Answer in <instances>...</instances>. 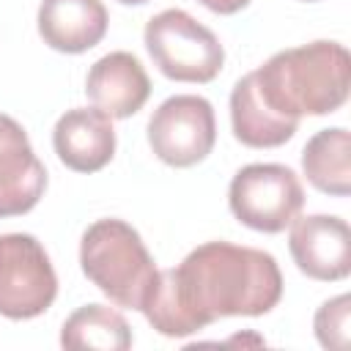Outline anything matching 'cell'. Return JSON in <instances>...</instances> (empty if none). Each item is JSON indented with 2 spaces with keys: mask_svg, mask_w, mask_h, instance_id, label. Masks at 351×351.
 Segmentation results:
<instances>
[{
  "mask_svg": "<svg viewBox=\"0 0 351 351\" xmlns=\"http://www.w3.org/2000/svg\"><path fill=\"white\" fill-rule=\"evenodd\" d=\"M282 299V274L274 255L230 241L195 247L159 282L140 310L165 337H189L219 318L266 315Z\"/></svg>",
  "mask_w": 351,
  "mask_h": 351,
  "instance_id": "obj_1",
  "label": "cell"
},
{
  "mask_svg": "<svg viewBox=\"0 0 351 351\" xmlns=\"http://www.w3.org/2000/svg\"><path fill=\"white\" fill-rule=\"evenodd\" d=\"M263 99L288 118L329 115L351 88V55L337 41H310L271 55L252 71Z\"/></svg>",
  "mask_w": 351,
  "mask_h": 351,
  "instance_id": "obj_2",
  "label": "cell"
},
{
  "mask_svg": "<svg viewBox=\"0 0 351 351\" xmlns=\"http://www.w3.org/2000/svg\"><path fill=\"white\" fill-rule=\"evenodd\" d=\"M85 277L118 307L143 310L159 282V269L140 233L123 219H96L80 241Z\"/></svg>",
  "mask_w": 351,
  "mask_h": 351,
  "instance_id": "obj_3",
  "label": "cell"
},
{
  "mask_svg": "<svg viewBox=\"0 0 351 351\" xmlns=\"http://www.w3.org/2000/svg\"><path fill=\"white\" fill-rule=\"evenodd\" d=\"M145 49L154 66L176 82H211L225 63L219 38L184 8H167L148 19Z\"/></svg>",
  "mask_w": 351,
  "mask_h": 351,
  "instance_id": "obj_4",
  "label": "cell"
},
{
  "mask_svg": "<svg viewBox=\"0 0 351 351\" xmlns=\"http://www.w3.org/2000/svg\"><path fill=\"white\" fill-rule=\"evenodd\" d=\"M233 217L258 233H282L304 206L299 176L274 162L241 167L228 189Z\"/></svg>",
  "mask_w": 351,
  "mask_h": 351,
  "instance_id": "obj_5",
  "label": "cell"
},
{
  "mask_svg": "<svg viewBox=\"0 0 351 351\" xmlns=\"http://www.w3.org/2000/svg\"><path fill=\"white\" fill-rule=\"evenodd\" d=\"M58 277L47 250L30 233L0 236V315L27 321L52 307Z\"/></svg>",
  "mask_w": 351,
  "mask_h": 351,
  "instance_id": "obj_6",
  "label": "cell"
},
{
  "mask_svg": "<svg viewBox=\"0 0 351 351\" xmlns=\"http://www.w3.org/2000/svg\"><path fill=\"white\" fill-rule=\"evenodd\" d=\"M217 143V121L208 99L178 93L165 99L148 121V145L170 167L203 162Z\"/></svg>",
  "mask_w": 351,
  "mask_h": 351,
  "instance_id": "obj_7",
  "label": "cell"
},
{
  "mask_svg": "<svg viewBox=\"0 0 351 351\" xmlns=\"http://www.w3.org/2000/svg\"><path fill=\"white\" fill-rule=\"evenodd\" d=\"M288 250L302 274L335 282L346 280L351 271V230L346 219L335 214L296 217L291 225Z\"/></svg>",
  "mask_w": 351,
  "mask_h": 351,
  "instance_id": "obj_8",
  "label": "cell"
},
{
  "mask_svg": "<svg viewBox=\"0 0 351 351\" xmlns=\"http://www.w3.org/2000/svg\"><path fill=\"white\" fill-rule=\"evenodd\" d=\"M47 189V170L38 162L27 132L0 112V219L36 208Z\"/></svg>",
  "mask_w": 351,
  "mask_h": 351,
  "instance_id": "obj_9",
  "label": "cell"
},
{
  "mask_svg": "<svg viewBox=\"0 0 351 351\" xmlns=\"http://www.w3.org/2000/svg\"><path fill=\"white\" fill-rule=\"evenodd\" d=\"M52 145L58 159L74 173H96L110 165L115 154V129L112 118L96 107L66 110L55 129Z\"/></svg>",
  "mask_w": 351,
  "mask_h": 351,
  "instance_id": "obj_10",
  "label": "cell"
},
{
  "mask_svg": "<svg viewBox=\"0 0 351 351\" xmlns=\"http://www.w3.org/2000/svg\"><path fill=\"white\" fill-rule=\"evenodd\" d=\"M85 93L96 110L110 118H132L151 96V80L132 52H110L99 58L85 80Z\"/></svg>",
  "mask_w": 351,
  "mask_h": 351,
  "instance_id": "obj_11",
  "label": "cell"
},
{
  "mask_svg": "<svg viewBox=\"0 0 351 351\" xmlns=\"http://www.w3.org/2000/svg\"><path fill=\"white\" fill-rule=\"evenodd\" d=\"M107 8L101 0H41L38 33L58 52L80 55L96 47L107 33Z\"/></svg>",
  "mask_w": 351,
  "mask_h": 351,
  "instance_id": "obj_12",
  "label": "cell"
},
{
  "mask_svg": "<svg viewBox=\"0 0 351 351\" xmlns=\"http://www.w3.org/2000/svg\"><path fill=\"white\" fill-rule=\"evenodd\" d=\"M230 126L241 145L277 148L296 134L299 121L277 112L263 99V93L255 82V74L250 71L230 90Z\"/></svg>",
  "mask_w": 351,
  "mask_h": 351,
  "instance_id": "obj_13",
  "label": "cell"
},
{
  "mask_svg": "<svg viewBox=\"0 0 351 351\" xmlns=\"http://www.w3.org/2000/svg\"><path fill=\"white\" fill-rule=\"evenodd\" d=\"M302 170L307 181L335 197L351 192V137L343 126L315 132L302 151Z\"/></svg>",
  "mask_w": 351,
  "mask_h": 351,
  "instance_id": "obj_14",
  "label": "cell"
},
{
  "mask_svg": "<svg viewBox=\"0 0 351 351\" xmlns=\"http://www.w3.org/2000/svg\"><path fill=\"white\" fill-rule=\"evenodd\" d=\"M63 348H101V351H126L132 348V329L126 318L107 304H82L77 307L63 329Z\"/></svg>",
  "mask_w": 351,
  "mask_h": 351,
  "instance_id": "obj_15",
  "label": "cell"
},
{
  "mask_svg": "<svg viewBox=\"0 0 351 351\" xmlns=\"http://www.w3.org/2000/svg\"><path fill=\"white\" fill-rule=\"evenodd\" d=\"M348 318H351V299L340 293L324 302L315 313V337L324 348H346L348 346Z\"/></svg>",
  "mask_w": 351,
  "mask_h": 351,
  "instance_id": "obj_16",
  "label": "cell"
},
{
  "mask_svg": "<svg viewBox=\"0 0 351 351\" xmlns=\"http://www.w3.org/2000/svg\"><path fill=\"white\" fill-rule=\"evenodd\" d=\"M197 3H203L214 14H236L250 5V0H197Z\"/></svg>",
  "mask_w": 351,
  "mask_h": 351,
  "instance_id": "obj_17",
  "label": "cell"
},
{
  "mask_svg": "<svg viewBox=\"0 0 351 351\" xmlns=\"http://www.w3.org/2000/svg\"><path fill=\"white\" fill-rule=\"evenodd\" d=\"M121 5H145L148 0H118Z\"/></svg>",
  "mask_w": 351,
  "mask_h": 351,
  "instance_id": "obj_18",
  "label": "cell"
},
{
  "mask_svg": "<svg viewBox=\"0 0 351 351\" xmlns=\"http://www.w3.org/2000/svg\"><path fill=\"white\" fill-rule=\"evenodd\" d=\"M307 3H310V0H307Z\"/></svg>",
  "mask_w": 351,
  "mask_h": 351,
  "instance_id": "obj_19",
  "label": "cell"
}]
</instances>
